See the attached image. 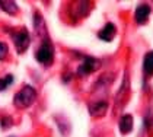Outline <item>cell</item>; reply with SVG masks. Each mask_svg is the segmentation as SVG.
<instances>
[{"instance_id":"7","label":"cell","mask_w":153,"mask_h":137,"mask_svg":"<svg viewBox=\"0 0 153 137\" xmlns=\"http://www.w3.org/2000/svg\"><path fill=\"white\" fill-rule=\"evenodd\" d=\"M106 109H108V103L105 101H98L89 105V112L92 117H102L106 112Z\"/></svg>"},{"instance_id":"9","label":"cell","mask_w":153,"mask_h":137,"mask_svg":"<svg viewBox=\"0 0 153 137\" xmlns=\"http://www.w3.org/2000/svg\"><path fill=\"white\" fill-rule=\"evenodd\" d=\"M143 70L147 76L153 74V51H149L144 56V61H143Z\"/></svg>"},{"instance_id":"5","label":"cell","mask_w":153,"mask_h":137,"mask_svg":"<svg viewBox=\"0 0 153 137\" xmlns=\"http://www.w3.org/2000/svg\"><path fill=\"white\" fill-rule=\"evenodd\" d=\"M115 34H117V29H115L114 23H106L105 26H104V28L99 31L98 36H99L102 41L109 42V41H112V39L115 38Z\"/></svg>"},{"instance_id":"8","label":"cell","mask_w":153,"mask_h":137,"mask_svg":"<svg viewBox=\"0 0 153 137\" xmlns=\"http://www.w3.org/2000/svg\"><path fill=\"white\" fill-rule=\"evenodd\" d=\"M118 127H120V131H121L123 134L130 133V131L133 130V117H131L130 114L123 115V117H121V120H120Z\"/></svg>"},{"instance_id":"4","label":"cell","mask_w":153,"mask_h":137,"mask_svg":"<svg viewBox=\"0 0 153 137\" xmlns=\"http://www.w3.org/2000/svg\"><path fill=\"white\" fill-rule=\"evenodd\" d=\"M99 67H101V61H99L98 58L85 57L83 63L79 66V68H77V74H79V76H86V74H91L95 70H98Z\"/></svg>"},{"instance_id":"6","label":"cell","mask_w":153,"mask_h":137,"mask_svg":"<svg viewBox=\"0 0 153 137\" xmlns=\"http://www.w3.org/2000/svg\"><path fill=\"white\" fill-rule=\"evenodd\" d=\"M149 15H150V7L147 4H139V7L136 9V22L143 25V23L147 22L149 19Z\"/></svg>"},{"instance_id":"12","label":"cell","mask_w":153,"mask_h":137,"mask_svg":"<svg viewBox=\"0 0 153 137\" xmlns=\"http://www.w3.org/2000/svg\"><path fill=\"white\" fill-rule=\"evenodd\" d=\"M7 53H9V48L4 42H0V60H4L7 57Z\"/></svg>"},{"instance_id":"11","label":"cell","mask_w":153,"mask_h":137,"mask_svg":"<svg viewBox=\"0 0 153 137\" xmlns=\"http://www.w3.org/2000/svg\"><path fill=\"white\" fill-rule=\"evenodd\" d=\"M13 83V76L12 74H7L4 77H0V92L1 91H6L9 85Z\"/></svg>"},{"instance_id":"13","label":"cell","mask_w":153,"mask_h":137,"mask_svg":"<svg viewBox=\"0 0 153 137\" xmlns=\"http://www.w3.org/2000/svg\"><path fill=\"white\" fill-rule=\"evenodd\" d=\"M0 124L3 128H7V127L12 124V118H9V117H3L1 120H0Z\"/></svg>"},{"instance_id":"10","label":"cell","mask_w":153,"mask_h":137,"mask_svg":"<svg viewBox=\"0 0 153 137\" xmlns=\"http://www.w3.org/2000/svg\"><path fill=\"white\" fill-rule=\"evenodd\" d=\"M0 7L6 13H9V15H16L18 10H19V7H18V4L15 1H6V0H1L0 1Z\"/></svg>"},{"instance_id":"3","label":"cell","mask_w":153,"mask_h":137,"mask_svg":"<svg viewBox=\"0 0 153 137\" xmlns=\"http://www.w3.org/2000/svg\"><path fill=\"white\" fill-rule=\"evenodd\" d=\"M12 38H13V44H15V48L19 54L25 53L29 47V42H31V38H29V34L26 29H19L16 32L12 34Z\"/></svg>"},{"instance_id":"2","label":"cell","mask_w":153,"mask_h":137,"mask_svg":"<svg viewBox=\"0 0 153 137\" xmlns=\"http://www.w3.org/2000/svg\"><path fill=\"white\" fill-rule=\"evenodd\" d=\"M35 58L44 66H50L54 60V48H53V44L50 41H44L41 47L38 48V51L35 53Z\"/></svg>"},{"instance_id":"1","label":"cell","mask_w":153,"mask_h":137,"mask_svg":"<svg viewBox=\"0 0 153 137\" xmlns=\"http://www.w3.org/2000/svg\"><path fill=\"white\" fill-rule=\"evenodd\" d=\"M35 98H36V91L32 86L26 85L15 95L13 103H15L16 108L24 109V108H28V106H31L32 103L35 102Z\"/></svg>"}]
</instances>
